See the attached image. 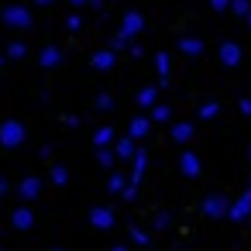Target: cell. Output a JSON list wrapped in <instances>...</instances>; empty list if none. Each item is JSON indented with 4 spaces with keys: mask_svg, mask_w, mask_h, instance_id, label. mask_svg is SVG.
<instances>
[{
    "mask_svg": "<svg viewBox=\"0 0 251 251\" xmlns=\"http://www.w3.org/2000/svg\"><path fill=\"white\" fill-rule=\"evenodd\" d=\"M0 18H4L7 28H21V31L31 28V21H35V18H31V7H25V4H7Z\"/></svg>",
    "mask_w": 251,
    "mask_h": 251,
    "instance_id": "1",
    "label": "cell"
},
{
    "mask_svg": "<svg viewBox=\"0 0 251 251\" xmlns=\"http://www.w3.org/2000/svg\"><path fill=\"white\" fill-rule=\"evenodd\" d=\"M25 138H28V131H25L21 121H4V124H0V145H4V148H21Z\"/></svg>",
    "mask_w": 251,
    "mask_h": 251,
    "instance_id": "2",
    "label": "cell"
},
{
    "mask_svg": "<svg viewBox=\"0 0 251 251\" xmlns=\"http://www.w3.org/2000/svg\"><path fill=\"white\" fill-rule=\"evenodd\" d=\"M141 31H145V14H141V11H127V14L121 18V35L134 38V35H141Z\"/></svg>",
    "mask_w": 251,
    "mask_h": 251,
    "instance_id": "3",
    "label": "cell"
},
{
    "mask_svg": "<svg viewBox=\"0 0 251 251\" xmlns=\"http://www.w3.org/2000/svg\"><path fill=\"white\" fill-rule=\"evenodd\" d=\"M18 196H21L25 203L38 200V196H42V179H38V176H25V179L18 182Z\"/></svg>",
    "mask_w": 251,
    "mask_h": 251,
    "instance_id": "4",
    "label": "cell"
},
{
    "mask_svg": "<svg viewBox=\"0 0 251 251\" xmlns=\"http://www.w3.org/2000/svg\"><path fill=\"white\" fill-rule=\"evenodd\" d=\"M227 217H230V220H248V217H251V189H244V193L230 203Z\"/></svg>",
    "mask_w": 251,
    "mask_h": 251,
    "instance_id": "5",
    "label": "cell"
},
{
    "mask_svg": "<svg viewBox=\"0 0 251 251\" xmlns=\"http://www.w3.org/2000/svg\"><path fill=\"white\" fill-rule=\"evenodd\" d=\"M31 224H35V210H31V206H14L11 227H14V230H31Z\"/></svg>",
    "mask_w": 251,
    "mask_h": 251,
    "instance_id": "6",
    "label": "cell"
},
{
    "mask_svg": "<svg viewBox=\"0 0 251 251\" xmlns=\"http://www.w3.org/2000/svg\"><path fill=\"white\" fill-rule=\"evenodd\" d=\"M90 224H93L97 230H110V227H114V210H110V206H93V210H90Z\"/></svg>",
    "mask_w": 251,
    "mask_h": 251,
    "instance_id": "7",
    "label": "cell"
},
{
    "mask_svg": "<svg viewBox=\"0 0 251 251\" xmlns=\"http://www.w3.org/2000/svg\"><path fill=\"white\" fill-rule=\"evenodd\" d=\"M217 55H220V62H224L227 69H234V66L241 62V45H237V42H224Z\"/></svg>",
    "mask_w": 251,
    "mask_h": 251,
    "instance_id": "8",
    "label": "cell"
},
{
    "mask_svg": "<svg viewBox=\"0 0 251 251\" xmlns=\"http://www.w3.org/2000/svg\"><path fill=\"white\" fill-rule=\"evenodd\" d=\"M114 62H117V52H114V49H100V52H93V59H90V66L100 69V73L114 69Z\"/></svg>",
    "mask_w": 251,
    "mask_h": 251,
    "instance_id": "9",
    "label": "cell"
},
{
    "mask_svg": "<svg viewBox=\"0 0 251 251\" xmlns=\"http://www.w3.org/2000/svg\"><path fill=\"white\" fill-rule=\"evenodd\" d=\"M179 169H182L186 179H196V176H200V155H196V151H182V155H179Z\"/></svg>",
    "mask_w": 251,
    "mask_h": 251,
    "instance_id": "10",
    "label": "cell"
},
{
    "mask_svg": "<svg viewBox=\"0 0 251 251\" xmlns=\"http://www.w3.org/2000/svg\"><path fill=\"white\" fill-rule=\"evenodd\" d=\"M227 210H230V203L224 196H206L203 200V213L206 217H227Z\"/></svg>",
    "mask_w": 251,
    "mask_h": 251,
    "instance_id": "11",
    "label": "cell"
},
{
    "mask_svg": "<svg viewBox=\"0 0 251 251\" xmlns=\"http://www.w3.org/2000/svg\"><path fill=\"white\" fill-rule=\"evenodd\" d=\"M62 62V49H55V45H45L42 52H38V66L42 69H55Z\"/></svg>",
    "mask_w": 251,
    "mask_h": 251,
    "instance_id": "12",
    "label": "cell"
},
{
    "mask_svg": "<svg viewBox=\"0 0 251 251\" xmlns=\"http://www.w3.org/2000/svg\"><path fill=\"white\" fill-rule=\"evenodd\" d=\"M110 148H114V155H117V158H124V162H131V158H134V151H138V148H134V138H131V134L117 138V141H114Z\"/></svg>",
    "mask_w": 251,
    "mask_h": 251,
    "instance_id": "13",
    "label": "cell"
},
{
    "mask_svg": "<svg viewBox=\"0 0 251 251\" xmlns=\"http://www.w3.org/2000/svg\"><path fill=\"white\" fill-rule=\"evenodd\" d=\"M145 169H148V151L145 148H138L134 151V158H131V182H141V176H145Z\"/></svg>",
    "mask_w": 251,
    "mask_h": 251,
    "instance_id": "14",
    "label": "cell"
},
{
    "mask_svg": "<svg viewBox=\"0 0 251 251\" xmlns=\"http://www.w3.org/2000/svg\"><path fill=\"white\" fill-rule=\"evenodd\" d=\"M148 131H151V117H145V114H141V117H134V121L127 124V134H131L134 141L148 138Z\"/></svg>",
    "mask_w": 251,
    "mask_h": 251,
    "instance_id": "15",
    "label": "cell"
},
{
    "mask_svg": "<svg viewBox=\"0 0 251 251\" xmlns=\"http://www.w3.org/2000/svg\"><path fill=\"white\" fill-rule=\"evenodd\" d=\"M134 100H138V107H145V110H151V107L158 103V86H145V90H141V93H138Z\"/></svg>",
    "mask_w": 251,
    "mask_h": 251,
    "instance_id": "16",
    "label": "cell"
},
{
    "mask_svg": "<svg viewBox=\"0 0 251 251\" xmlns=\"http://www.w3.org/2000/svg\"><path fill=\"white\" fill-rule=\"evenodd\" d=\"M114 141H117V138H114V127H107V124H103V127H97V131H93V145H97V148H110Z\"/></svg>",
    "mask_w": 251,
    "mask_h": 251,
    "instance_id": "17",
    "label": "cell"
},
{
    "mask_svg": "<svg viewBox=\"0 0 251 251\" xmlns=\"http://www.w3.org/2000/svg\"><path fill=\"white\" fill-rule=\"evenodd\" d=\"M155 69H158V86H165L169 83V52L155 55Z\"/></svg>",
    "mask_w": 251,
    "mask_h": 251,
    "instance_id": "18",
    "label": "cell"
},
{
    "mask_svg": "<svg viewBox=\"0 0 251 251\" xmlns=\"http://www.w3.org/2000/svg\"><path fill=\"white\" fill-rule=\"evenodd\" d=\"M179 52H182V55H200V52H203V42H200V38H182V42H179Z\"/></svg>",
    "mask_w": 251,
    "mask_h": 251,
    "instance_id": "19",
    "label": "cell"
},
{
    "mask_svg": "<svg viewBox=\"0 0 251 251\" xmlns=\"http://www.w3.org/2000/svg\"><path fill=\"white\" fill-rule=\"evenodd\" d=\"M189 138H193V124H172V141L186 145Z\"/></svg>",
    "mask_w": 251,
    "mask_h": 251,
    "instance_id": "20",
    "label": "cell"
},
{
    "mask_svg": "<svg viewBox=\"0 0 251 251\" xmlns=\"http://www.w3.org/2000/svg\"><path fill=\"white\" fill-rule=\"evenodd\" d=\"M124 186H127V176H124V172H110L107 189H110V193H124Z\"/></svg>",
    "mask_w": 251,
    "mask_h": 251,
    "instance_id": "21",
    "label": "cell"
},
{
    "mask_svg": "<svg viewBox=\"0 0 251 251\" xmlns=\"http://www.w3.org/2000/svg\"><path fill=\"white\" fill-rule=\"evenodd\" d=\"M217 114H220V103H217V100H206V103L200 107V121H213Z\"/></svg>",
    "mask_w": 251,
    "mask_h": 251,
    "instance_id": "22",
    "label": "cell"
},
{
    "mask_svg": "<svg viewBox=\"0 0 251 251\" xmlns=\"http://www.w3.org/2000/svg\"><path fill=\"white\" fill-rule=\"evenodd\" d=\"M169 117H172V110H169L165 103H155V107H151V124H165Z\"/></svg>",
    "mask_w": 251,
    "mask_h": 251,
    "instance_id": "23",
    "label": "cell"
},
{
    "mask_svg": "<svg viewBox=\"0 0 251 251\" xmlns=\"http://www.w3.org/2000/svg\"><path fill=\"white\" fill-rule=\"evenodd\" d=\"M114 158H117L114 148H97V162H100L103 169H114Z\"/></svg>",
    "mask_w": 251,
    "mask_h": 251,
    "instance_id": "24",
    "label": "cell"
},
{
    "mask_svg": "<svg viewBox=\"0 0 251 251\" xmlns=\"http://www.w3.org/2000/svg\"><path fill=\"white\" fill-rule=\"evenodd\" d=\"M49 179H52L55 186H66V182H69V169H66V165H52V176H49Z\"/></svg>",
    "mask_w": 251,
    "mask_h": 251,
    "instance_id": "25",
    "label": "cell"
},
{
    "mask_svg": "<svg viewBox=\"0 0 251 251\" xmlns=\"http://www.w3.org/2000/svg\"><path fill=\"white\" fill-rule=\"evenodd\" d=\"M25 55H28V45L25 42H11L7 45V59H25Z\"/></svg>",
    "mask_w": 251,
    "mask_h": 251,
    "instance_id": "26",
    "label": "cell"
},
{
    "mask_svg": "<svg viewBox=\"0 0 251 251\" xmlns=\"http://www.w3.org/2000/svg\"><path fill=\"white\" fill-rule=\"evenodd\" d=\"M131 241L145 248V244H148V230H145V227H131Z\"/></svg>",
    "mask_w": 251,
    "mask_h": 251,
    "instance_id": "27",
    "label": "cell"
},
{
    "mask_svg": "<svg viewBox=\"0 0 251 251\" xmlns=\"http://www.w3.org/2000/svg\"><path fill=\"white\" fill-rule=\"evenodd\" d=\"M230 11H234V14H241V18H248L251 4H248V0H230Z\"/></svg>",
    "mask_w": 251,
    "mask_h": 251,
    "instance_id": "28",
    "label": "cell"
},
{
    "mask_svg": "<svg viewBox=\"0 0 251 251\" xmlns=\"http://www.w3.org/2000/svg\"><path fill=\"white\" fill-rule=\"evenodd\" d=\"M127 45H131V38H127V35H121V31H117V35H114V42H110V49H114V52H121V49H127Z\"/></svg>",
    "mask_w": 251,
    "mask_h": 251,
    "instance_id": "29",
    "label": "cell"
},
{
    "mask_svg": "<svg viewBox=\"0 0 251 251\" xmlns=\"http://www.w3.org/2000/svg\"><path fill=\"white\" fill-rule=\"evenodd\" d=\"M121 196H124L127 203H131V200H138V182H131V179H127V186H124V193H121Z\"/></svg>",
    "mask_w": 251,
    "mask_h": 251,
    "instance_id": "30",
    "label": "cell"
},
{
    "mask_svg": "<svg viewBox=\"0 0 251 251\" xmlns=\"http://www.w3.org/2000/svg\"><path fill=\"white\" fill-rule=\"evenodd\" d=\"M66 28H69V31H79V28H83V18H79V14H69V18H66Z\"/></svg>",
    "mask_w": 251,
    "mask_h": 251,
    "instance_id": "31",
    "label": "cell"
},
{
    "mask_svg": "<svg viewBox=\"0 0 251 251\" xmlns=\"http://www.w3.org/2000/svg\"><path fill=\"white\" fill-rule=\"evenodd\" d=\"M97 110H114V100H110L107 93H100V97H97Z\"/></svg>",
    "mask_w": 251,
    "mask_h": 251,
    "instance_id": "32",
    "label": "cell"
},
{
    "mask_svg": "<svg viewBox=\"0 0 251 251\" xmlns=\"http://www.w3.org/2000/svg\"><path fill=\"white\" fill-rule=\"evenodd\" d=\"M155 227H158V230L169 227V213H155Z\"/></svg>",
    "mask_w": 251,
    "mask_h": 251,
    "instance_id": "33",
    "label": "cell"
},
{
    "mask_svg": "<svg viewBox=\"0 0 251 251\" xmlns=\"http://www.w3.org/2000/svg\"><path fill=\"white\" fill-rule=\"evenodd\" d=\"M210 7H213V11H227V7H230V0H210Z\"/></svg>",
    "mask_w": 251,
    "mask_h": 251,
    "instance_id": "34",
    "label": "cell"
},
{
    "mask_svg": "<svg viewBox=\"0 0 251 251\" xmlns=\"http://www.w3.org/2000/svg\"><path fill=\"white\" fill-rule=\"evenodd\" d=\"M241 114H248V117H251V97H244V100H241Z\"/></svg>",
    "mask_w": 251,
    "mask_h": 251,
    "instance_id": "35",
    "label": "cell"
},
{
    "mask_svg": "<svg viewBox=\"0 0 251 251\" xmlns=\"http://www.w3.org/2000/svg\"><path fill=\"white\" fill-rule=\"evenodd\" d=\"M7 193H11V182H7L4 176H0V196H7Z\"/></svg>",
    "mask_w": 251,
    "mask_h": 251,
    "instance_id": "36",
    "label": "cell"
},
{
    "mask_svg": "<svg viewBox=\"0 0 251 251\" xmlns=\"http://www.w3.org/2000/svg\"><path fill=\"white\" fill-rule=\"evenodd\" d=\"M69 4H73V7H83V4H90V0H69Z\"/></svg>",
    "mask_w": 251,
    "mask_h": 251,
    "instance_id": "37",
    "label": "cell"
},
{
    "mask_svg": "<svg viewBox=\"0 0 251 251\" xmlns=\"http://www.w3.org/2000/svg\"><path fill=\"white\" fill-rule=\"evenodd\" d=\"M31 4H38V7H49V4H52V0H31Z\"/></svg>",
    "mask_w": 251,
    "mask_h": 251,
    "instance_id": "38",
    "label": "cell"
},
{
    "mask_svg": "<svg viewBox=\"0 0 251 251\" xmlns=\"http://www.w3.org/2000/svg\"><path fill=\"white\" fill-rule=\"evenodd\" d=\"M110 251H127V248H124V244H117V248H110Z\"/></svg>",
    "mask_w": 251,
    "mask_h": 251,
    "instance_id": "39",
    "label": "cell"
},
{
    "mask_svg": "<svg viewBox=\"0 0 251 251\" xmlns=\"http://www.w3.org/2000/svg\"><path fill=\"white\" fill-rule=\"evenodd\" d=\"M244 21H248V25H251V11H248V18H244Z\"/></svg>",
    "mask_w": 251,
    "mask_h": 251,
    "instance_id": "40",
    "label": "cell"
},
{
    "mask_svg": "<svg viewBox=\"0 0 251 251\" xmlns=\"http://www.w3.org/2000/svg\"><path fill=\"white\" fill-rule=\"evenodd\" d=\"M52 251H66V248H52Z\"/></svg>",
    "mask_w": 251,
    "mask_h": 251,
    "instance_id": "41",
    "label": "cell"
},
{
    "mask_svg": "<svg viewBox=\"0 0 251 251\" xmlns=\"http://www.w3.org/2000/svg\"><path fill=\"white\" fill-rule=\"evenodd\" d=\"M0 66H4V55H0Z\"/></svg>",
    "mask_w": 251,
    "mask_h": 251,
    "instance_id": "42",
    "label": "cell"
},
{
    "mask_svg": "<svg viewBox=\"0 0 251 251\" xmlns=\"http://www.w3.org/2000/svg\"><path fill=\"white\" fill-rule=\"evenodd\" d=\"M0 251H4V248H0Z\"/></svg>",
    "mask_w": 251,
    "mask_h": 251,
    "instance_id": "43",
    "label": "cell"
}]
</instances>
